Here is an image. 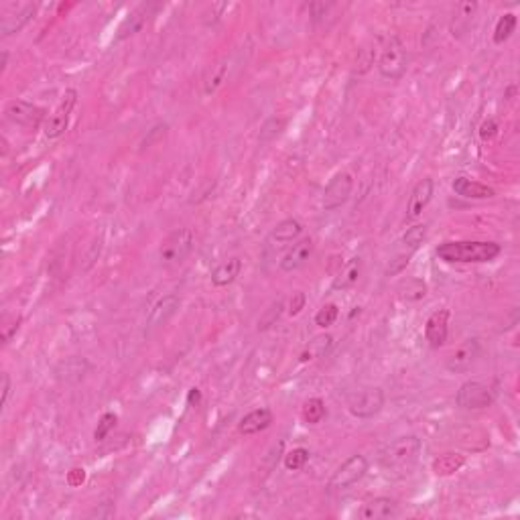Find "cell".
<instances>
[{"instance_id":"cell-1","label":"cell","mask_w":520,"mask_h":520,"mask_svg":"<svg viewBox=\"0 0 520 520\" xmlns=\"http://www.w3.org/2000/svg\"><path fill=\"white\" fill-rule=\"evenodd\" d=\"M502 246L498 242H480V240H461V242H443L435 254L445 262L470 265V262H490L500 256Z\"/></svg>"},{"instance_id":"cell-2","label":"cell","mask_w":520,"mask_h":520,"mask_svg":"<svg viewBox=\"0 0 520 520\" xmlns=\"http://www.w3.org/2000/svg\"><path fill=\"white\" fill-rule=\"evenodd\" d=\"M423 443L415 435H405L391 441L386 447H382L379 461L386 472L396 473V475H409L412 468L417 466L419 456H421Z\"/></svg>"},{"instance_id":"cell-3","label":"cell","mask_w":520,"mask_h":520,"mask_svg":"<svg viewBox=\"0 0 520 520\" xmlns=\"http://www.w3.org/2000/svg\"><path fill=\"white\" fill-rule=\"evenodd\" d=\"M379 71L384 79L396 81L407 71V49L396 35H384L380 39Z\"/></svg>"},{"instance_id":"cell-4","label":"cell","mask_w":520,"mask_h":520,"mask_svg":"<svg viewBox=\"0 0 520 520\" xmlns=\"http://www.w3.org/2000/svg\"><path fill=\"white\" fill-rule=\"evenodd\" d=\"M193 244H195V238H193V232L190 228H179V230L171 232L158 246L161 265H165V267L181 265L193 250Z\"/></svg>"},{"instance_id":"cell-5","label":"cell","mask_w":520,"mask_h":520,"mask_svg":"<svg viewBox=\"0 0 520 520\" xmlns=\"http://www.w3.org/2000/svg\"><path fill=\"white\" fill-rule=\"evenodd\" d=\"M496 396L494 391L490 388L488 384L484 382H478V380H470V382H463L459 386V391L456 394V403L459 409L463 410H480L488 409L494 405Z\"/></svg>"},{"instance_id":"cell-6","label":"cell","mask_w":520,"mask_h":520,"mask_svg":"<svg viewBox=\"0 0 520 520\" xmlns=\"http://www.w3.org/2000/svg\"><path fill=\"white\" fill-rule=\"evenodd\" d=\"M382 407H384V391L379 386L364 388L347 398V410L356 419H372L382 410Z\"/></svg>"},{"instance_id":"cell-7","label":"cell","mask_w":520,"mask_h":520,"mask_svg":"<svg viewBox=\"0 0 520 520\" xmlns=\"http://www.w3.org/2000/svg\"><path fill=\"white\" fill-rule=\"evenodd\" d=\"M368 472V459L360 453L356 456L347 457L346 461L333 472V475L330 478V484L328 488L333 492V490H347L352 488L354 484H358L362 480L364 475Z\"/></svg>"},{"instance_id":"cell-8","label":"cell","mask_w":520,"mask_h":520,"mask_svg":"<svg viewBox=\"0 0 520 520\" xmlns=\"http://www.w3.org/2000/svg\"><path fill=\"white\" fill-rule=\"evenodd\" d=\"M4 114L11 122H15L23 128H29V130L39 128L45 120V110L35 106L31 102H25V100H11L4 108Z\"/></svg>"},{"instance_id":"cell-9","label":"cell","mask_w":520,"mask_h":520,"mask_svg":"<svg viewBox=\"0 0 520 520\" xmlns=\"http://www.w3.org/2000/svg\"><path fill=\"white\" fill-rule=\"evenodd\" d=\"M78 102V92L76 90H67L59 102V106L53 110V114L47 118L45 122V137L47 139H59L64 134L67 127H69V116L71 110Z\"/></svg>"},{"instance_id":"cell-10","label":"cell","mask_w":520,"mask_h":520,"mask_svg":"<svg viewBox=\"0 0 520 520\" xmlns=\"http://www.w3.org/2000/svg\"><path fill=\"white\" fill-rule=\"evenodd\" d=\"M354 190V179L349 173H337L323 191V209L333 212L346 204Z\"/></svg>"},{"instance_id":"cell-11","label":"cell","mask_w":520,"mask_h":520,"mask_svg":"<svg viewBox=\"0 0 520 520\" xmlns=\"http://www.w3.org/2000/svg\"><path fill=\"white\" fill-rule=\"evenodd\" d=\"M179 307H181V299H179V295L169 293V295L161 297V299L153 305L151 313H149V319H146V330L153 331V330H157V328H163L165 323H169V319H171V317L179 311Z\"/></svg>"},{"instance_id":"cell-12","label":"cell","mask_w":520,"mask_h":520,"mask_svg":"<svg viewBox=\"0 0 520 520\" xmlns=\"http://www.w3.org/2000/svg\"><path fill=\"white\" fill-rule=\"evenodd\" d=\"M92 370V364L86 358L79 356H69L55 366V379L65 384H78L88 376V372Z\"/></svg>"},{"instance_id":"cell-13","label":"cell","mask_w":520,"mask_h":520,"mask_svg":"<svg viewBox=\"0 0 520 520\" xmlns=\"http://www.w3.org/2000/svg\"><path fill=\"white\" fill-rule=\"evenodd\" d=\"M313 240L311 238H299L289 250L284 254L283 258H281V270L283 272H295V270H299L301 267H305L307 265V260L311 258V254H313Z\"/></svg>"},{"instance_id":"cell-14","label":"cell","mask_w":520,"mask_h":520,"mask_svg":"<svg viewBox=\"0 0 520 520\" xmlns=\"http://www.w3.org/2000/svg\"><path fill=\"white\" fill-rule=\"evenodd\" d=\"M303 234V224L297 218H287V220L279 221L270 234H268V244L272 248H283L289 244H295Z\"/></svg>"},{"instance_id":"cell-15","label":"cell","mask_w":520,"mask_h":520,"mask_svg":"<svg viewBox=\"0 0 520 520\" xmlns=\"http://www.w3.org/2000/svg\"><path fill=\"white\" fill-rule=\"evenodd\" d=\"M433 190H435V183H433L431 177L421 179V181L412 187L409 197V205H407V218H409V220H417V218L425 212V207L431 204V200H433Z\"/></svg>"},{"instance_id":"cell-16","label":"cell","mask_w":520,"mask_h":520,"mask_svg":"<svg viewBox=\"0 0 520 520\" xmlns=\"http://www.w3.org/2000/svg\"><path fill=\"white\" fill-rule=\"evenodd\" d=\"M480 356V342L478 340H468L466 344L457 347L456 352L447 358L445 362V368L453 374H459V372H466L473 366V362L478 360Z\"/></svg>"},{"instance_id":"cell-17","label":"cell","mask_w":520,"mask_h":520,"mask_svg":"<svg viewBox=\"0 0 520 520\" xmlns=\"http://www.w3.org/2000/svg\"><path fill=\"white\" fill-rule=\"evenodd\" d=\"M449 333V311L439 309L427 319L425 323V337L431 347H441L447 340Z\"/></svg>"},{"instance_id":"cell-18","label":"cell","mask_w":520,"mask_h":520,"mask_svg":"<svg viewBox=\"0 0 520 520\" xmlns=\"http://www.w3.org/2000/svg\"><path fill=\"white\" fill-rule=\"evenodd\" d=\"M272 421H275V415H272L270 409H267V407L254 409L248 415L242 417V421L238 425V431L242 435H256V433H260V431H265V429L272 425Z\"/></svg>"},{"instance_id":"cell-19","label":"cell","mask_w":520,"mask_h":520,"mask_svg":"<svg viewBox=\"0 0 520 520\" xmlns=\"http://www.w3.org/2000/svg\"><path fill=\"white\" fill-rule=\"evenodd\" d=\"M155 11V6L153 4H141V6H137L130 15L122 21V25H120V29H118V35H116V41H125L128 37H132L134 33H139L144 27V23H146V18L151 16V13Z\"/></svg>"},{"instance_id":"cell-20","label":"cell","mask_w":520,"mask_h":520,"mask_svg":"<svg viewBox=\"0 0 520 520\" xmlns=\"http://www.w3.org/2000/svg\"><path fill=\"white\" fill-rule=\"evenodd\" d=\"M396 514H398V504L393 498H384V496L366 502L360 510V519L364 520H386L394 519Z\"/></svg>"},{"instance_id":"cell-21","label":"cell","mask_w":520,"mask_h":520,"mask_svg":"<svg viewBox=\"0 0 520 520\" xmlns=\"http://www.w3.org/2000/svg\"><path fill=\"white\" fill-rule=\"evenodd\" d=\"M451 187H453L457 195H461L466 200H490V197L496 195V191L492 187L480 183V181H472L468 177H457Z\"/></svg>"},{"instance_id":"cell-22","label":"cell","mask_w":520,"mask_h":520,"mask_svg":"<svg viewBox=\"0 0 520 520\" xmlns=\"http://www.w3.org/2000/svg\"><path fill=\"white\" fill-rule=\"evenodd\" d=\"M37 4H25L16 15L13 16H4L2 18V23H0V33H2V37H11V35H15V33L23 31V27L27 25V23H31V18L35 16L37 13Z\"/></svg>"},{"instance_id":"cell-23","label":"cell","mask_w":520,"mask_h":520,"mask_svg":"<svg viewBox=\"0 0 520 520\" xmlns=\"http://www.w3.org/2000/svg\"><path fill=\"white\" fill-rule=\"evenodd\" d=\"M240 270H242L240 258H228L212 270V283L216 287H228L240 277Z\"/></svg>"},{"instance_id":"cell-24","label":"cell","mask_w":520,"mask_h":520,"mask_svg":"<svg viewBox=\"0 0 520 520\" xmlns=\"http://www.w3.org/2000/svg\"><path fill=\"white\" fill-rule=\"evenodd\" d=\"M333 346V337H331L330 333H321V335H316L305 349L301 352L299 360L301 362H311V360H317V358H323L328 352L331 349Z\"/></svg>"},{"instance_id":"cell-25","label":"cell","mask_w":520,"mask_h":520,"mask_svg":"<svg viewBox=\"0 0 520 520\" xmlns=\"http://www.w3.org/2000/svg\"><path fill=\"white\" fill-rule=\"evenodd\" d=\"M360 272H362V260L360 258H352L346 267L337 272V277L333 281V289H342L344 291V289L354 287V284L358 283V279H360Z\"/></svg>"},{"instance_id":"cell-26","label":"cell","mask_w":520,"mask_h":520,"mask_svg":"<svg viewBox=\"0 0 520 520\" xmlns=\"http://www.w3.org/2000/svg\"><path fill=\"white\" fill-rule=\"evenodd\" d=\"M466 466V457L459 453H443L433 461V472L437 475H451Z\"/></svg>"},{"instance_id":"cell-27","label":"cell","mask_w":520,"mask_h":520,"mask_svg":"<svg viewBox=\"0 0 520 520\" xmlns=\"http://www.w3.org/2000/svg\"><path fill=\"white\" fill-rule=\"evenodd\" d=\"M325 415H328V409H325V403L321 400V398H309V400H305V405H303V409H301V417H303V421L307 423V425H317V423H321L323 419H325Z\"/></svg>"},{"instance_id":"cell-28","label":"cell","mask_w":520,"mask_h":520,"mask_svg":"<svg viewBox=\"0 0 520 520\" xmlns=\"http://www.w3.org/2000/svg\"><path fill=\"white\" fill-rule=\"evenodd\" d=\"M516 15H512V13H506L498 18V23H496V27H494V43L496 45H502L506 43L510 37H512V33L516 29Z\"/></svg>"},{"instance_id":"cell-29","label":"cell","mask_w":520,"mask_h":520,"mask_svg":"<svg viewBox=\"0 0 520 520\" xmlns=\"http://www.w3.org/2000/svg\"><path fill=\"white\" fill-rule=\"evenodd\" d=\"M427 238V226L425 224H417V226H412L409 228L407 232H405V236L400 238V248H405V250H409V253H417L419 250V246L425 242Z\"/></svg>"},{"instance_id":"cell-30","label":"cell","mask_w":520,"mask_h":520,"mask_svg":"<svg viewBox=\"0 0 520 520\" xmlns=\"http://www.w3.org/2000/svg\"><path fill=\"white\" fill-rule=\"evenodd\" d=\"M226 71H228V59H221V62H218V64L212 67V71H209V76L205 78L204 83L205 96L214 94V92L220 88L221 83H224V79H226Z\"/></svg>"},{"instance_id":"cell-31","label":"cell","mask_w":520,"mask_h":520,"mask_svg":"<svg viewBox=\"0 0 520 520\" xmlns=\"http://www.w3.org/2000/svg\"><path fill=\"white\" fill-rule=\"evenodd\" d=\"M398 293L405 301H421L425 299L427 284L421 279H409L407 283L400 284Z\"/></svg>"},{"instance_id":"cell-32","label":"cell","mask_w":520,"mask_h":520,"mask_svg":"<svg viewBox=\"0 0 520 520\" xmlns=\"http://www.w3.org/2000/svg\"><path fill=\"white\" fill-rule=\"evenodd\" d=\"M309 461V449H305V447H295V449H291L287 456H284V468L289 470V472H299L305 468V463Z\"/></svg>"},{"instance_id":"cell-33","label":"cell","mask_w":520,"mask_h":520,"mask_svg":"<svg viewBox=\"0 0 520 520\" xmlns=\"http://www.w3.org/2000/svg\"><path fill=\"white\" fill-rule=\"evenodd\" d=\"M337 317H340V309H337V305H333V303H328V305H323L319 311L316 313V325L319 328H330L333 325L335 321H337Z\"/></svg>"},{"instance_id":"cell-34","label":"cell","mask_w":520,"mask_h":520,"mask_svg":"<svg viewBox=\"0 0 520 520\" xmlns=\"http://www.w3.org/2000/svg\"><path fill=\"white\" fill-rule=\"evenodd\" d=\"M283 307H284L283 301H275V303L268 307L267 311H265V316L258 319V330L265 331V330H268V328H272V325L279 321L281 313H283Z\"/></svg>"},{"instance_id":"cell-35","label":"cell","mask_w":520,"mask_h":520,"mask_svg":"<svg viewBox=\"0 0 520 520\" xmlns=\"http://www.w3.org/2000/svg\"><path fill=\"white\" fill-rule=\"evenodd\" d=\"M415 253H409V250H400V253H396L391 258V262H388V267H386V270H384V275L386 277H394V275H398V272H403L405 268H407V265L410 262V256H412Z\"/></svg>"},{"instance_id":"cell-36","label":"cell","mask_w":520,"mask_h":520,"mask_svg":"<svg viewBox=\"0 0 520 520\" xmlns=\"http://www.w3.org/2000/svg\"><path fill=\"white\" fill-rule=\"evenodd\" d=\"M118 423V417L114 415V412H106V415H102V419H100V423L96 427L94 431V439L96 441H104L106 437H108V433H110L112 429L116 427Z\"/></svg>"},{"instance_id":"cell-37","label":"cell","mask_w":520,"mask_h":520,"mask_svg":"<svg viewBox=\"0 0 520 520\" xmlns=\"http://www.w3.org/2000/svg\"><path fill=\"white\" fill-rule=\"evenodd\" d=\"M283 127H284L283 120H279V118H270L267 125L262 127V130H260V134H258V141H260V142L272 141L275 137H279V134H281Z\"/></svg>"},{"instance_id":"cell-38","label":"cell","mask_w":520,"mask_h":520,"mask_svg":"<svg viewBox=\"0 0 520 520\" xmlns=\"http://www.w3.org/2000/svg\"><path fill=\"white\" fill-rule=\"evenodd\" d=\"M21 317H13V321H8V323H4L2 325V344L4 346H8L11 344V340L15 337L16 335V331H18V328H21Z\"/></svg>"},{"instance_id":"cell-39","label":"cell","mask_w":520,"mask_h":520,"mask_svg":"<svg viewBox=\"0 0 520 520\" xmlns=\"http://www.w3.org/2000/svg\"><path fill=\"white\" fill-rule=\"evenodd\" d=\"M496 134H498V125H496V120H494V118L484 120L482 127H480V137H482V141H492Z\"/></svg>"},{"instance_id":"cell-40","label":"cell","mask_w":520,"mask_h":520,"mask_svg":"<svg viewBox=\"0 0 520 520\" xmlns=\"http://www.w3.org/2000/svg\"><path fill=\"white\" fill-rule=\"evenodd\" d=\"M114 512H116L114 504H110V502H102V504H98L94 510L90 512V519H112Z\"/></svg>"},{"instance_id":"cell-41","label":"cell","mask_w":520,"mask_h":520,"mask_svg":"<svg viewBox=\"0 0 520 520\" xmlns=\"http://www.w3.org/2000/svg\"><path fill=\"white\" fill-rule=\"evenodd\" d=\"M305 303H307V299H305V293H293V297H291V301H289V313L291 316H297V313H301V309H305Z\"/></svg>"},{"instance_id":"cell-42","label":"cell","mask_w":520,"mask_h":520,"mask_svg":"<svg viewBox=\"0 0 520 520\" xmlns=\"http://www.w3.org/2000/svg\"><path fill=\"white\" fill-rule=\"evenodd\" d=\"M83 480H86V472H83L81 468H74L71 472L67 473V484L74 486V488H76V486H81Z\"/></svg>"},{"instance_id":"cell-43","label":"cell","mask_w":520,"mask_h":520,"mask_svg":"<svg viewBox=\"0 0 520 520\" xmlns=\"http://www.w3.org/2000/svg\"><path fill=\"white\" fill-rule=\"evenodd\" d=\"M100 250H102V240H96L94 244H92V248H90V253H88V256H86V260H88V262H86V267H83L86 270L92 267L96 260H98V256H100Z\"/></svg>"},{"instance_id":"cell-44","label":"cell","mask_w":520,"mask_h":520,"mask_svg":"<svg viewBox=\"0 0 520 520\" xmlns=\"http://www.w3.org/2000/svg\"><path fill=\"white\" fill-rule=\"evenodd\" d=\"M8 396H11V376L4 372V374H2V400H0V405H2V407H6Z\"/></svg>"},{"instance_id":"cell-45","label":"cell","mask_w":520,"mask_h":520,"mask_svg":"<svg viewBox=\"0 0 520 520\" xmlns=\"http://www.w3.org/2000/svg\"><path fill=\"white\" fill-rule=\"evenodd\" d=\"M200 398H202V394L197 388H191L190 391V396H187V400H190V405H197L200 403Z\"/></svg>"},{"instance_id":"cell-46","label":"cell","mask_w":520,"mask_h":520,"mask_svg":"<svg viewBox=\"0 0 520 520\" xmlns=\"http://www.w3.org/2000/svg\"><path fill=\"white\" fill-rule=\"evenodd\" d=\"M6 62H8V53H6V51H2V64H0V67H2V71L6 69Z\"/></svg>"}]
</instances>
